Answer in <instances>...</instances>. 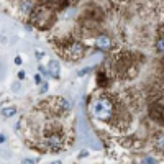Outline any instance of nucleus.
<instances>
[{
    "label": "nucleus",
    "instance_id": "obj_11",
    "mask_svg": "<svg viewBox=\"0 0 164 164\" xmlns=\"http://www.w3.org/2000/svg\"><path fill=\"white\" fill-rule=\"evenodd\" d=\"M141 164H159V162H157V159L153 156H144L141 159Z\"/></svg>",
    "mask_w": 164,
    "mask_h": 164
},
{
    "label": "nucleus",
    "instance_id": "obj_7",
    "mask_svg": "<svg viewBox=\"0 0 164 164\" xmlns=\"http://www.w3.org/2000/svg\"><path fill=\"white\" fill-rule=\"evenodd\" d=\"M48 74L53 75L54 79H59L61 77V66H59V62L56 61V59L49 61V64H48Z\"/></svg>",
    "mask_w": 164,
    "mask_h": 164
},
{
    "label": "nucleus",
    "instance_id": "obj_24",
    "mask_svg": "<svg viewBox=\"0 0 164 164\" xmlns=\"http://www.w3.org/2000/svg\"><path fill=\"white\" fill-rule=\"evenodd\" d=\"M51 164H62L61 161H54V162H51Z\"/></svg>",
    "mask_w": 164,
    "mask_h": 164
},
{
    "label": "nucleus",
    "instance_id": "obj_8",
    "mask_svg": "<svg viewBox=\"0 0 164 164\" xmlns=\"http://www.w3.org/2000/svg\"><path fill=\"white\" fill-rule=\"evenodd\" d=\"M156 49H157V53L162 54L164 51V35H162V25L159 27V36H157V41H156Z\"/></svg>",
    "mask_w": 164,
    "mask_h": 164
},
{
    "label": "nucleus",
    "instance_id": "obj_20",
    "mask_svg": "<svg viewBox=\"0 0 164 164\" xmlns=\"http://www.w3.org/2000/svg\"><path fill=\"white\" fill-rule=\"evenodd\" d=\"M40 72H41L43 75H49V74H48V71H46V69H45V67H41V66H40Z\"/></svg>",
    "mask_w": 164,
    "mask_h": 164
},
{
    "label": "nucleus",
    "instance_id": "obj_22",
    "mask_svg": "<svg viewBox=\"0 0 164 164\" xmlns=\"http://www.w3.org/2000/svg\"><path fill=\"white\" fill-rule=\"evenodd\" d=\"M23 164H35L33 159H23Z\"/></svg>",
    "mask_w": 164,
    "mask_h": 164
},
{
    "label": "nucleus",
    "instance_id": "obj_16",
    "mask_svg": "<svg viewBox=\"0 0 164 164\" xmlns=\"http://www.w3.org/2000/svg\"><path fill=\"white\" fill-rule=\"evenodd\" d=\"M48 90V84H46V82H43V84H41V89H40V92L41 94H45Z\"/></svg>",
    "mask_w": 164,
    "mask_h": 164
},
{
    "label": "nucleus",
    "instance_id": "obj_17",
    "mask_svg": "<svg viewBox=\"0 0 164 164\" xmlns=\"http://www.w3.org/2000/svg\"><path fill=\"white\" fill-rule=\"evenodd\" d=\"M18 79H20V80H25V79H27V74H25V71H20V72H18Z\"/></svg>",
    "mask_w": 164,
    "mask_h": 164
},
{
    "label": "nucleus",
    "instance_id": "obj_3",
    "mask_svg": "<svg viewBox=\"0 0 164 164\" xmlns=\"http://www.w3.org/2000/svg\"><path fill=\"white\" fill-rule=\"evenodd\" d=\"M62 49H64L62 54L71 61H79V59H82V56L85 54V46L82 45L80 41H75V40H71V41L64 43Z\"/></svg>",
    "mask_w": 164,
    "mask_h": 164
},
{
    "label": "nucleus",
    "instance_id": "obj_13",
    "mask_svg": "<svg viewBox=\"0 0 164 164\" xmlns=\"http://www.w3.org/2000/svg\"><path fill=\"white\" fill-rule=\"evenodd\" d=\"M157 149L162 151V133H159V138H157Z\"/></svg>",
    "mask_w": 164,
    "mask_h": 164
},
{
    "label": "nucleus",
    "instance_id": "obj_4",
    "mask_svg": "<svg viewBox=\"0 0 164 164\" xmlns=\"http://www.w3.org/2000/svg\"><path fill=\"white\" fill-rule=\"evenodd\" d=\"M64 143L66 141H64V136H62L61 131H54V133H51L46 138V144L51 151H61L64 148Z\"/></svg>",
    "mask_w": 164,
    "mask_h": 164
},
{
    "label": "nucleus",
    "instance_id": "obj_19",
    "mask_svg": "<svg viewBox=\"0 0 164 164\" xmlns=\"http://www.w3.org/2000/svg\"><path fill=\"white\" fill-rule=\"evenodd\" d=\"M15 64H17V66L23 64V62H22V58H20V56H17V58H15Z\"/></svg>",
    "mask_w": 164,
    "mask_h": 164
},
{
    "label": "nucleus",
    "instance_id": "obj_6",
    "mask_svg": "<svg viewBox=\"0 0 164 164\" xmlns=\"http://www.w3.org/2000/svg\"><path fill=\"white\" fill-rule=\"evenodd\" d=\"M95 48L100 51H110L113 48V41L109 35H99L95 40Z\"/></svg>",
    "mask_w": 164,
    "mask_h": 164
},
{
    "label": "nucleus",
    "instance_id": "obj_21",
    "mask_svg": "<svg viewBox=\"0 0 164 164\" xmlns=\"http://www.w3.org/2000/svg\"><path fill=\"white\" fill-rule=\"evenodd\" d=\"M87 154H89V153H87V151L84 149V151H80V154H79V157H87Z\"/></svg>",
    "mask_w": 164,
    "mask_h": 164
},
{
    "label": "nucleus",
    "instance_id": "obj_9",
    "mask_svg": "<svg viewBox=\"0 0 164 164\" xmlns=\"http://www.w3.org/2000/svg\"><path fill=\"white\" fill-rule=\"evenodd\" d=\"M97 84H99V87H105L107 84H109L105 72H99V74H97Z\"/></svg>",
    "mask_w": 164,
    "mask_h": 164
},
{
    "label": "nucleus",
    "instance_id": "obj_14",
    "mask_svg": "<svg viewBox=\"0 0 164 164\" xmlns=\"http://www.w3.org/2000/svg\"><path fill=\"white\" fill-rule=\"evenodd\" d=\"M90 71H92V67H85V69H82V71H79L77 75H80V77H82V75H85L87 72H90Z\"/></svg>",
    "mask_w": 164,
    "mask_h": 164
},
{
    "label": "nucleus",
    "instance_id": "obj_15",
    "mask_svg": "<svg viewBox=\"0 0 164 164\" xmlns=\"http://www.w3.org/2000/svg\"><path fill=\"white\" fill-rule=\"evenodd\" d=\"M3 72H5V66H3V62H2V59H0V79H2V75H3Z\"/></svg>",
    "mask_w": 164,
    "mask_h": 164
},
{
    "label": "nucleus",
    "instance_id": "obj_5",
    "mask_svg": "<svg viewBox=\"0 0 164 164\" xmlns=\"http://www.w3.org/2000/svg\"><path fill=\"white\" fill-rule=\"evenodd\" d=\"M149 117L157 123H162V99H157V102H153L149 107Z\"/></svg>",
    "mask_w": 164,
    "mask_h": 164
},
{
    "label": "nucleus",
    "instance_id": "obj_18",
    "mask_svg": "<svg viewBox=\"0 0 164 164\" xmlns=\"http://www.w3.org/2000/svg\"><path fill=\"white\" fill-rule=\"evenodd\" d=\"M35 82H36V84H43V79H41V75H40V74H36V75H35Z\"/></svg>",
    "mask_w": 164,
    "mask_h": 164
},
{
    "label": "nucleus",
    "instance_id": "obj_1",
    "mask_svg": "<svg viewBox=\"0 0 164 164\" xmlns=\"http://www.w3.org/2000/svg\"><path fill=\"white\" fill-rule=\"evenodd\" d=\"M54 22V10L48 5V2L38 3L33 7L30 15V23L36 27L38 30H46Z\"/></svg>",
    "mask_w": 164,
    "mask_h": 164
},
{
    "label": "nucleus",
    "instance_id": "obj_23",
    "mask_svg": "<svg viewBox=\"0 0 164 164\" xmlns=\"http://www.w3.org/2000/svg\"><path fill=\"white\" fill-rule=\"evenodd\" d=\"M3 141H5V136H3V135H0V143H3Z\"/></svg>",
    "mask_w": 164,
    "mask_h": 164
},
{
    "label": "nucleus",
    "instance_id": "obj_10",
    "mask_svg": "<svg viewBox=\"0 0 164 164\" xmlns=\"http://www.w3.org/2000/svg\"><path fill=\"white\" fill-rule=\"evenodd\" d=\"M15 113H17V109H15V107H7V109H3V110H2V115H3L5 118L13 117Z\"/></svg>",
    "mask_w": 164,
    "mask_h": 164
},
{
    "label": "nucleus",
    "instance_id": "obj_12",
    "mask_svg": "<svg viewBox=\"0 0 164 164\" xmlns=\"http://www.w3.org/2000/svg\"><path fill=\"white\" fill-rule=\"evenodd\" d=\"M22 7H23V12H27V13H30V8L31 7H35V3L33 2H25V3H22Z\"/></svg>",
    "mask_w": 164,
    "mask_h": 164
},
{
    "label": "nucleus",
    "instance_id": "obj_2",
    "mask_svg": "<svg viewBox=\"0 0 164 164\" xmlns=\"http://www.w3.org/2000/svg\"><path fill=\"white\" fill-rule=\"evenodd\" d=\"M92 113L99 120H112L115 117V104L110 97H99L92 104Z\"/></svg>",
    "mask_w": 164,
    "mask_h": 164
}]
</instances>
